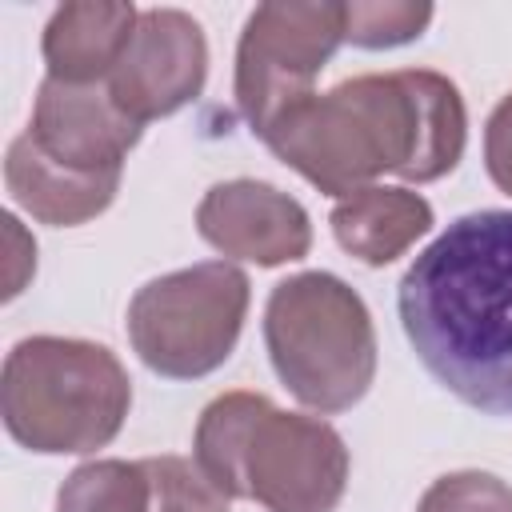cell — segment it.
<instances>
[{"mask_svg":"<svg viewBox=\"0 0 512 512\" xmlns=\"http://www.w3.org/2000/svg\"><path fill=\"white\" fill-rule=\"evenodd\" d=\"M260 140L312 188L344 200L388 172L412 184L448 176L468 144V112L460 88L432 68L364 72L304 96Z\"/></svg>","mask_w":512,"mask_h":512,"instance_id":"cell-1","label":"cell"},{"mask_svg":"<svg viewBox=\"0 0 512 512\" xmlns=\"http://www.w3.org/2000/svg\"><path fill=\"white\" fill-rule=\"evenodd\" d=\"M396 312L440 388L512 420V212L456 216L408 264Z\"/></svg>","mask_w":512,"mask_h":512,"instance_id":"cell-2","label":"cell"},{"mask_svg":"<svg viewBox=\"0 0 512 512\" xmlns=\"http://www.w3.org/2000/svg\"><path fill=\"white\" fill-rule=\"evenodd\" d=\"M192 460L228 500L264 512H336L352 468L328 420L284 412L260 392L216 396L200 412Z\"/></svg>","mask_w":512,"mask_h":512,"instance_id":"cell-3","label":"cell"},{"mask_svg":"<svg viewBox=\"0 0 512 512\" xmlns=\"http://www.w3.org/2000/svg\"><path fill=\"white\" fill-rule=\"evenodd\" d=\"M132 408V380L112 348L76 336H28L0 372L8 436L40 456H84L112 444Z\"/></svg>","mask_w":512,"mask_h":512,"instance_id":"cell-4","label":"cell"},{"mask_svg":"<svg viewBox=\"0 0 512 512\" xmlns=\"http://www.w3.org/2000/svg\"><path fill=\"white\" fill-rule=\"evenodd\" d=\"M264 344L280 384L320 416L348 412L376 380L372 312L332 272H300L272 288Z\"/></svg>","mask_w":512,"mask_h":512,"instance_id":"cell-5","label":"cell"},{"mask_svg":"<svg viewBox=\"0 0 512 512\" xmlns=\"http://www.w3.org/2000/svg\"><path fill=\"white\" fill-rule=\"evenodd\" d=\"M248 300L252 284L232 260L156 276L128 304L132 352L164 380H200L232 356Z\"/></svg>","mask_w":512,"mask_h":512,"instance_id":"cell-6","label":"cell"},{"mask_svg":"<svg viewBox=\"0 0 512 512\" xmlns=\"http://www.w3.org/2000/svg\"><path fill=\"white\" fill-rule=\"evenodd\" d=\"M344 44V4L272 0L252 8L236 44V108L256 136L280 112L312 96L316 76Z\"/></svg>","mask_w":512,"mask_h":512,"instance_id":"cell-7","label":"cell"},{"mask_svg":"<svg viewBox=\"0 0 512 512\" xmlns=\"http://www.w3.org/2000/svg\"><path fill=\"white\" fill-rule=\"evenodd\" d=\"M208 40L204 28L180 8H144L128 52L108 76L112 100L144 128L148 120L172 116L204 92Z\"/></svg>","mask_w":512,"mask_h":512,"instance_id":"cell-8","label":"cell"},{"mask_svg":"<svg viewBox=\"0 0 512 512\" xmlns=\"http://www.w3.org/2000/svg\"><path fill=\"white\" fill-rule=\"evenodd\" d=\"M196 232L228 260L260 268L304 260L312 248V220L304 204L264 180H224L196 204Z\"/></svg>","mask_w":512,"mask_h":512,"instance_id":"cell-9","label":"cell"},{"mask_svg":"<svg viewBox=\"0 0 512 512\" xmlns=\"http://www.w3.org/2000/svg\"><path fill=\"white\" fill-rule=\"evenodd\" d=\"M28 136L44 156L76 172H124L140 124L112 100L108 84H64L44 76Z\"/></svg>","mask_w":512,"mask_h":512,"instance_id":"cell-10","label":"cell"},{"mask_svg":"<svg viewBox=\"0 0 512 512\" xmlns=\"http://www.w3.org/2000/svg\"><path fill=\"white\" fill-rule=\"evenodd\" d=\"M140 12L120 0H72L60 4L44 24V64L52 80L64 84H108Z\"/></svg>","mask_w":512,"mask_h":512,"instance_id":"cell-11","label":"cell"},{"mask_svg":"<svg viewBox=\"0 0 512 512\" xmlns=\"http://www.w3.org/2000/svg\"><path fill=\"white\" fill-rule=\"evenodd\" d=\"M4 184L32 220L52 224V228H76L100 216L116 200L120 172L64 168L52 156H44L28 132H20L4 156Z\"/></svg>","mask_w":512,"mask_h":512,"instance_id":"cell-12","label":"cell"},{"mask_svg":"<svg viewBox=\"0 0 512 512\" xmlns=\"http://www.w3.org/2000/svg\"><path fill=\"white\" fill-rule=\"evenodd\" d=\"M328 224L348 256L368 268H384L432 232V204L404 184H368L336 200Z\"/></svg>","mask_w":512,"mask_h":512,"instance_id":"cell-13","label":"cell"},{"mask_svg":"<svg viewBox=\"0 0 512 512\" xmlns=\"http://www.w3.org/2000/svg\"><path fill=\"white\" fill-rule=\"evenodd\" d=\"M152 484L144 460H88L56 492V512H148Z\"/></svg>","mask_w":512,"mask_h":512,"instance_id":"cell-14","label":"cell"},{"mask_svg":"<svg viewBox=\"0 0 512 512\" xmlns=\"http://www.w3.org/2000/svg\"><path fill=\"white\" fill-rule=\"evenodd\" d=\"M432 4L412 0H352L344 4V44L356 48H400L424 36Z\"/></svg>","mask_w":512,"mask_h":512,"instance_id":"cell-15","label":"cell"},{"mask_svg":"<svg viewBox=\"0 0 512 512\" xmlns=\"http://www.w3.org/2000/svg\"><path fill=\"white\" fill-rule=\"evenodd\" d=\"M152 504L148 512H228V496L188 456H144Z\"/></svg>","mask_w":512,"mask_h":512,"instance_id":"cell-16","label":"cell"},{"mask_svg":"<svg viewBox=\"0 0 512 512\" xmlns=\"http://www.w3.org/2000/svg\"><path fill=\"white\" fill-rule=\"evenodd\" d=\"M416 512H512V488L492 472L464 468L432 480Z\"/></svg>","mask_w":512,"mask_h":512,"instance_id":"cell-17","label":"cell"},{"mask_svg":"<svg viewBox=\"0 0 512 512\" xmlns=\"http://www.w3.org/2000/svg\"><path fill=\"white\" fill-rule=\"evenodd\" d=\"M484 168L492 184L512 196V92L492 108L484 124Z\"/></svg>","mask_w":512,"mask_h":512,"instance_id":"cell-18","label":"cell"},{"mask_svg":"<svg viewBox=\"0 0 512 512\" xmlns=\"http://www.w3.org/2000/svg\"><path fill=\"white\" fill-rule=\"evenodd\" d=\"M4 232H8V244H12V252H8V288H4V300H12V296H20L24 280L36 272V244H32V236H24V228H20L16 216H4Z\"/></svg>","mask_w":512,"mask_h":512,"instance_id":"cell-19","label":"cell"}]
</instances>
